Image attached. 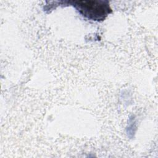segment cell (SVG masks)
Segmentation results:
<instances>
[{
    "mask_svg": "<svg viewBox=\"0 0 158 158\" xmlns=\"http://www.w3.org/2000/svg\"><path fill=\"white\" fill-rule=\"evenodd\" d=\"M72 4L81 15L94 21L104 20L112 12L107 1H74L72 2Z\"/></svg>",
    "mask_w": 158,
    "mask_h": 158,
    "instance_id": "obj_1",
    "label": "cell"
}]
</instances>
